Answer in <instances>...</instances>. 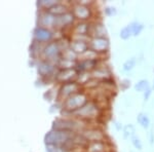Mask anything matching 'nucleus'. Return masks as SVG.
I'll list each match as a JSON object with an SVG mask.
<instances>
[{
    "label": "nucleus",
    "mask_w": 154,
    "mask_h": 152,
    "mask_svg": "<svg viewBox=\"0 0 154 152\" xmlns=\"http://www.w3.org/2000/svg\"><path fill=\"white\" fill-rule=\"evenodd\" d=\"M76 133L60 129H53L45 136V142L48 146H59L63 147L74 140Z\"/></svg>",
    "instance_id": "f257e3e1"
},
{
    "label": "nucleus",
    "mask_w": 154,
    "mask_h": 152,
    "mask_svg": "<svg viewBox=\"0 0 154 152\" xmlns=\"http://www.w3.org/2000/svg\"><path fill=\"white\" fill-rule=\"evenodd\" d=\"M102 112L101 107L98 105V103L95 101H88L84 106L78 109L77 111L73 112L76 116H78L81 119L85 120H93L100 116Z\"/></svg>",
    "instance_id": "f03ea898"
},
{
    "label": "nucleus",
    "mask_w": 154,
    "mask_h": 152,
    "mask_svg": "<svg viewBox=\"0 0 154 152\" xmlns=\"http://www.w3.org/2000/svg\"><path fill=\"white\" fill-rule=\"evenodd\" d=\"M88 102V95L83 92H79L77 94H74L73 96L69 97L68 99L65 100L63 102V107L65 110L68 112H75L78 109H80L81 107L85 105Z\"/></svg>",
    "instance_id": "7ed1b4c3"
},
{
    "label": "nucleus",
    "mask_w": 154,
    "mask_h": 152,
    "mask_svg": "<svg viewBox=\"0 0 154 152\" xmlns=\"http://www.w3.org/2000/svg\"><path fill=\"white\" fill-rule=\"evenodd\" d=\"M88 47L98 54H105L110 49V40L106 38H91L88 42Z\"/></svg>",
    "instance_id": "20e7f679"
},
{
    "label": "nucleus",
    "mask_w": 154,
    "mask_h": 152,
    "mask_svg": "<svg viewBox=\"0 0 154 152\" xmlns=\"http://www.w3.org/2000/svg\"><path fill=\"white\" fill-rule=\"evenodd\" d=\"M81 136L88 143L106 141V134L99 128H88L82 129Z\"/></svg>",
    "instance_id": "39448f33"
},
{
    "label": "nucleus",
    "mask_w": 154,
    "mask_h": 152,
    "mask_svg": "<svg viewBox=\"0 0 154 152\" xmlns=\"http://www.w3.org/2000/svg\"><path fill=\"white\" fill-rule=\"evenodd\" d=\"M72 14H73L74 18L79 20L80 22H88L93 16L91 6L84 5L79 2L72 7Z\"/></svg>",
    "instance_id": "423d86ee"
},
{
    "label": "nucleus",
    "mask_w": 154,
    "mask_h": 152,
    "mask_svg": "<svg viewBox=\"0 0 154 152\" xmlns=\"http://www.w3.org/2000/svg\"><path fill=\"white\" fill-rule=\"evenodd\" d=\"M80 92V85H79L77 82L74 81H70V82H66V83H63L60 88L59 92V98L63 101H65L69 98V97L73 96L74 94H77Z\"/></svg>",
    "instance_id": "0eeeda50"
},
{
    "label": "nucleus",
    "mask_w": 154,
    "mask_h": 152,
    "mask_svg": "<svg viewBox=\"0 0 154 152\" xmlns=\"http://www.w3.org/2000/svg\"><path fill=\"white\" fill-rule=\"evenodd\" d=\"M88 36L91 38H106V37H108L107 36L106 27L104 26L103 22L102 21L91 22Z\"/></svg>",
    "instance_id": "6e6552de"
},
{
    "label": "nucleus",
    "mask_w": 154,
    "mask_h": 152,
    "mask_svg": "<svg viewBox=\"0 0 154 152\" xmlns=\"http://www.w3.org/2000/svg\"><path fill=\"white\" fill-rule=\"evenodd\" d=\"M74 20L75 18H74L72 11H68L61 16H57L56 20H54V28H65L68 26H73Z\"/></svg>",
    "instance_id": "1a4fd4ad"
},
{
    "label": "nucleus",
    "mask_w": 154,
    "mask_h": 152,
    "mask_svg": "<svg viewBox=\"0 0 154 152\" xmlns=\"http://www.w3.org/2000/svg\"><path fill=\"white\" fill-rule=\"evenodd\" d=\"M77 74H78V72L76 71V69H69V70H61L58 72V74L56 76L60 82L66 83V82H70L74 78H76Z\"/></svg>",
    "instance_id": "9d476101"
},
{
    "label": "nucleus",
    "mask_w": 154,
    "mask_h": 152,
    "mask_svg": "<svg viewBox=\"0 0 154 152\" xmlns=\"http://www.w3.org/2000/svg\"><path fill=\"white\" fill-rule=\"evenodd\" d=\"M109 146L107 141L102 142H91V143H88L86 146V151L88 152H107V151H112Z\"/></svg>",
    "instance_id": "9b49d317"
},
{
    "label": "nucleus",
    "mask_w": 154,
    "mask_h": 152,
    "mask_svg": "<svg viewBox=\"0 0 154 152\" xmlns=\"http://www.w3.org/2000/svg\"><path fill=\"white\" fill-rule=\"evenodd\" d=\"M54 34L49 29L43 28V27H38L35 31V38L39 42H49L53 38Z\"/></svg>",
    "instance_id": "f8f14e48"
},
{
    "label": "nucleus",
    "mask_w": 154,
    "mask_h": 152,
    "mask_svg": "<svg viewBox=\"0 0 154 152\" xmlns=\"http://www.w3.org/2000/svg\"><path fill=\"white\" fill-rule=\"evenodd\" d=\"M69 47H70L78 57L84 54L89 48L88 42L81 41V40H72L70 42V44H69Z\"/></svg>",
    "instance_id": "ddd939ff"
},
{
    "label": "nucleus",
    "mask_w": 154,
    "mask_h": 152,
    "mask_svg": "<svg viewBox=\"0 0 154 152\" xmlns=\"http://www.w3.org/2000/svg\"><path fill=\"white\" fill-rule=\"evenodd\" d=\"M49 14H51L53 16H61V14H64L66 12H68V6H66L65 4H63L62 2H58L56 5H54L51 8H49L48 11Z\"/></svg>",
    "instance_id": "4468645a"
},
{
    "label": "nucleus",
    "mask_w": 154,
    "mask_h": 152,
    "mask_svg": "<svg viewBox=\"0 0 154 152\" xmlns=\"http://www.w3.org/2000/svg\"><path fill=\"white\" fill-rule=\"evenodd\" d=\"M39 70H40V73L43 76H51V74H53L54 70V66L48 61L42 62Z\"/></svg>",
    "instance_id": "2eb2a0df"
},
{
    "label": "nucleus",
    "mask_w": 154,
    "mask_h": 152,
    "mask_svg": "<svg viewBox=\"0 0 154 152\" xmlns=\"http://www.w3.org/2000/svg\"><path fill=\"white\" fill-rule=\"evenodd\" d=\"M137 123L140 124L144 129H148L150 128V118L146 113L140 112L137 116Z\"/></svg>",
    "instance_id": "dca6fc26"
},
{
    "label": "nucleus",
    "mask_w": 154,
    "mask_h": 152,
    "mask_svg": "<svg viewBox=\"0 0 154 152\" xmlns=\"http://www.w3.org/2000/svg\"><path fill=\"white\" fill-rule=\"evenodd\" d=\"M148 88H150V84H149V81L147 79H141L134 86L135 91L138 92V93H144Z\"/></svg>",
    "instance_id": "f3484780"
},
{
    "label": "nucleus",
    "mask_w": 154,
    "mask_h": 152,
    "mask_svg": "<svg viewBox=\"0 0 154 152\" xmlns=\"http://www.w3.org/2000/svg\"><path fill=\"white\" fill-rule=\"evenodd\" d=\"M119 37H120L122 40H128L131 37H133V30H131V25H126L125 27H123L120 30V33H119Z\"/></svg>",
    "instance_id": "a211bd4d"
},
{
    "label": "nucleus",
    "mask_w": 154,
    "mask_h": 152,
    "mask_svg": "<svg viewBox=\"0 0 154 152\" xmlns=\"http://www.w3.org/2000/svg\"><path fill=\"white\" fill-rule=\"evenodd\" d=\"M136 65H137V59L135 58V57L128 59L122 65V71L123 72H130L135 68Z\"/></svg>",
    "instance_id": "6ab92c4d"
},
{
    "label": "nucleus",
    "mask_w": 154,
    "mask_h": 152,
    "mask_svg": "<svg viewBox=\"0 0 154 152\" xmlns=\"http://www.w3.org/2000/svg\"><path fill=\"white\" fill-rule=\"evenodd\" d=\"M130 25L131 27V30H133V37L139 36L144 30V25L142 23H139V22H131Z\"/></svg>",
    "instance_id": "aec40b11"
},
{
    "label": "nucleus",
    "mask_w": 154,
    "mask_h": 152,
    "mask_svg": "<svg viewBox=\"0 0 154 152\" xmlns=\"http://www.w3.org/2000/svg\"><path fill=\"white\" fill-rule=\"evenodd\" d=\"M134 134H136V129L133 124H126L123 128V138L125 139H131Z\"/></svg>",
    "instance_id": "412c9836"
},
{
    "label": "nucleus",
    "mask_w": 154,
    "mask_h": 152,
    "mask_svg": "<svg viewBox=\"0 0 154 152\" xmlns=\"http://www.w3.org/2000/svg\"><path fill=\"white\" fill-rule=\"evenodd\" d=\"M131 142L133 144V146L135 147L137 150L141 151L143 149V144H142V141L141 139L139 138V136L137 134H134L133 136L131 137Z\"/></svg>",
    "instance_id": "4be33fe9"
},
{
    "label": "nucleus",
    "mask_w": 154,
    "mask_h": 152,
    "mask_svg": "<svg viewBox=\"0 0 154 152\" xmlns=\"http://www.w3.org/2000/svg\"><path fill=\"white\" fill-rule=\"evenodd\" d=\"M105 14L107 17H115L117 14V8L115 6L105 7Z\"/></svg>",
    "instance_id": "5701e85b"
},
{
    "label": "nucleus",
    "mask_w": 154,
    "mask_h": 152,
    "mask_svg": "<svg viewBox=\"0 0 154 152\" xmlns=\"http://www.w3.org/2000/svg\"><path fill=\"white\" fill-rule=\"evenodd\" d=\"M130 86H131L130 79H123V80H121V88L123 91H126L128 88H130Z\"/></svg>",
    "instance_id": "b1692460"
},
{
    "label": "nucleus",
    "mask_w": 154,
    "mask_h": 152,
    "mask_svg": "<svg viewBox=\"0 0 154 152\" xmlns=\"http://www.w3.org/2000/svg\"><path fill=\"white\" fill-rule=\"evenodd\" d=\"M151 94H152V88H148L147 89H146L145 92L143 93V97H144V101H148L149 98H150V96H151Z\"/></svg>",
    "instance_id": "393cba45"
},
{
    "label": "nucleus",
    "mask_w": 154,
    "mask_h": 152,
    "mask_svg": "<svg viewBox=\"0 0 154 152\" xmlns=\"http://www.w3.org/2000/svg\"><path fill=\"white\" fill-rule=\"evenodd\" d=\"M149 141H150L151 145H153V144H154V132H153V129H151L150 133H149Z\"/></svg>",
    "instance_id": "a878e982"
},
{
    "label": "nucleus",
    "mask_w": 154,
    "mask_h": 152,
    "mask_svg": "<svg viewBox=\"0 0 154 152\" xmlns=\"http://www.w3.org/2000/svg\"><path fill=\"white\" fill-rule=\"evenodd\" d=\"M114 126H115V128H116L117 131H121V129H122V126H121L118 121H115V124H114Z\"/></svg>",
    "instance_id": "bb28decb"
},
{
    "label": "nucleus",
    "mask_w": 154,
    "mask_h": 152,
    "mask_svg": "<svg viewBox=\"0 0 154 152\" xmlns=\"http://www.w3.org/2000/svg\"><path fill=\"white\" fill-rule=\"evenodd\" d=\"M152 88H154V80H153V86H152Z\"/></svg>",
    "instance_id": "cd10ccee"
},
{
    "label": "nucleus",
    "mask_w": 154,
    "mask_h": 152,
    "mask_svg": "<svg viewBox=\"0 0 154 152\" xmlns=\"http://www.w3.org/2000/svg\"><path fill=\"white\" fill-rule=\"evenodd\" d=\"M107 152H114V151H107Z\"/></svg>",
    "instance_id": "c85d7f7f"
}]
</instances>
